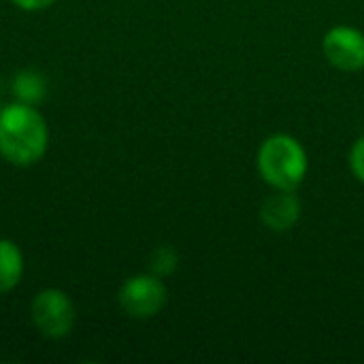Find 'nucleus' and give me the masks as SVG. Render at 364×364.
<instances>
[{"label": "nucleus", "instance_id": "7", "mask_svg": "<svg viewBox=\"0 0 364 364\" xmlns=\"http://www.w3.org/2000/svg\"><path fill=\"white\" fill-rule=\"evenodd\" d=\"M23 275V254L11 239H0V294L15 290Z\"/></svg>", "mask_w": 364, "mask_h": 364}, {"label": "nucleus", "instance_id": "3", "mask_svg": "<svg viewBox=\"0 0 364 364\" xmlns=\"http://www.w3.org/2000/svg\"><path fill=\"white\" fill-rule=\"evenodd\" d=\"M30 318L36 331L47 339H64L73 333L77 311L70 296L60 288L41 290L30 305Z\"/></svg>", "mask_w": 364, "mask_h": 364}, {"label": "nucleus", "instance_id": "8", "mask_svg": "<svg viewBox=\"0 0 364 364\" xmlns=\"http://www.w3.org/2000/svg\"><path fill=\"white\" fill-rule=\"evenodd\" d=\"M13 94L17 96V102L36 107L47 94V81L36 70H21L13 79Z\"/></svg>", "mask_w": 364, "mask_h": 364}, {"label": "nucleus", "instance_id": "2", "mask_svg": "<svg viewBox=\"0 0 364 364\" xmlns=\"http://www.w3.org/2000/svg\"><path fill=\"white\" fill-rule=\"evenodd\" d=\"M260 177L275 190H296L309 168L305 147L290 134L269 136L256 158Z\"/></svg>", "mask_w": 364, "mask_h": 364}, {"label": "nucleus", "instance_id": "6", "mask_svg": "<svg viewBox=\"0 0 364 364\" xmlns=\"http://www.w3.org/2000/svg\"><path fill=\"white\" fill-rule=\"evenodd\" d=\"M301 218V200L294 190H277L260 207L262 224L273 232L290 230Z\"/></svg>", "mask_w": 364, "mask_h": 364}, {"label": "nucleus", "instance_id": "9", "mask_svg": "<svg viewBox=\"0 0 364 364\" xmlns=\"http://www.w3.org/2000/svg\"><path fill=\"white\" fill-rule=\"evenodd\" d=\"M177 262H179V258H177L175 250L168 245H160L154 250V254L149 258V271L158 277H164L177 269Z\"/></svg>", "mask_w": 364, "mask_h": 364}, {"label": "nucleus", "instance_id": "4", "mask_svg": "<svg viewBox=\"0 0 364 364\" xmlns=\"http://www.w3.org/2000/svg\"><path fill=\"white\" fill-rule=\"evenodd\" d=\"M117 301L126 316L134 320H149L164 309L168 301V290L162 277L154 273H139L124 282Z\"/></svg>", "mask_w": 364, "mask_h": 364}, {"label": "nucleus", "instance_id": "11", "mask_svg": "<svg viewBox=\"0 0 364 364\" xmlns=\"http://www.w3.org/2000/svg\"><path fill=\"white\" fill-rule=\"evenodd\" d=\"M11 2L19 6L21 11H43V9H49L58 0H11Z\"/></svg>", "mask_w": 364, "mask_h": 364}, {"label": "nucleus", "instance_id": "1", "mask_svg": "<svg viewBox=\"0 0 364 364\" xmlns=\"http://www.w3.org/2000/svg\"><path fill=\"white\" fill-rule=\"evenodd\" d=\"M49 147L45 117L32 105L13 102L0 111V156L15 166H32Z\"/></svg>", "mask_w": 364, "mask_h": 364}, {"label": "nucleus", "instance_id": "5", "mask_svg": "<svg viewBox=\"0 0 364 364\" xmlns=\"http://www.w3.org/2000/svg\"><path fill=\"white\" fill-rule=\"evenodd\" d=\"M322 49L326 60L346 73L364 68V32L352 26H335L324 34Z\"/></svg>", "mask_w": 364, "mask_h": 364}, {"label": "nucleus", "instance_id": "12", "mask_svg": "<svg viewBox=\"0 0 364 364\" xmlns=\"http://www.w3.org/2000/svg\"><path fill=\"white\" fill-rule=\"evenodd\" d=\"M0 111H2V109H0Z\"/></svg>", "mask_w": 364, "mask_h": 364}, {"label": "nucleus", "instance_id": "10", "mask_svg": "<svg viewBox=\"0 0 364 364\" xmlns=\"http://www.w3.org/2000/svg\"><path fill=\"white\" fill-rule=\"evenodd\" d=\"M350 168L354 173V177L364 183V136H360L350 151Z\"/></svg>", "mask_w": 364, "mask_h": 364}]
</instances>
